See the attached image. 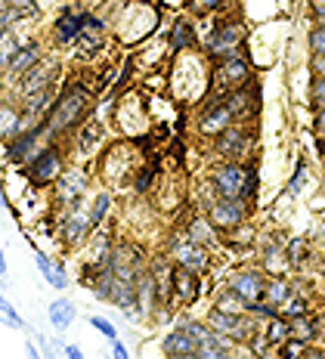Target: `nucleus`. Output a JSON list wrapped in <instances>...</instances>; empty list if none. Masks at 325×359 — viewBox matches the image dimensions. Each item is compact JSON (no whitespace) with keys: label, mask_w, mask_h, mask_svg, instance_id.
<instances>
[{"label":"nucleus","mask_w":325,"mask_h":359,"mask_svg":"<svg viewBox=\"0 0 325 359\" xmlns=\"http://www.w3.org/2000/svg\"><path fill=\"white\" fill-rule=\"evenodd\" d=\"M90 102H93V96H90V90L84 84H72L69 90H62L56 96V102H53V109L47 111V121H44L47 133L50 137H59V133H69L72 127L84 124Z\"/></svg>","instance_id":"f257e3e1"},{"label":"nucleus","mask_w":325,"mask_h":359,"mask_svg":"<svg viewBox=\"0 0 325 359\" xmlns=\"http://www.w3.org/2000/svg\"><path fill=\"white\" fill-rule=\"evenodd\" d=\"M214 198H254L257 192V168L251 161H230L217 164L208 177Z\"/></svg>","instance_id":"f03ea898"},{"label":"nucleus","mask_w":325,"mask_h":359,"mask_svg":"<svg viewBox=\"0 0 325 359\" xmlns=\"http://www.w3.org/2000/svg\"><path fill=\"white\" fill-rule=\"evenodd\" d=\"M208 325L214 328V332L226 334L230 341H236V344H248L251 332L257 328L251 313H226V310H217V306L208 313Z\"/></svg>","instance_id":"7ed1b4c3"},{"label":"nucleus","mask_w":325,"mask_h":359,"mask_svg":"<svg viewBox=\"0 0 325 359\" xmlns=\"http://www.w3.org/2000/svg\"><path fill=\"white\" fill-rule=\"evenodd\" d=\"M25 170H28V180H32L34 186H50V183H56L59 174L65 170L62 149H59V146H44L41 152H37L34 158L25 164Z\"/></svg>","instance_id":"20e7f679"},{"label":"nucleus","mask_w":325,"mask_h":359,"mask_svg":"<svg viewBox=\"0 0 325 359\" xmlns=\"http://www.w3.org/2000/svg\"><path fill=\"white\" fill-rule=\"evenodd\" d=\"M251 81V65H248V59L241 53H230V56H220L214 65V84L223 90V93H230V90H236L241 84H248Z\"/></svg>","instance_id":"39448f33"},{"label":"nucleus","mask_w":325,"mask_h":359,"mask_svg":"<svg viewBox=\"0 0 325 359\" xmlns=\"http://www.w3.org/2000/svg\"><path fill=\"white\" fill-rule=\"evenodd\" d=\"M241 43H245V25L230 19L211 32L205 47H208L211 59H220V56H230V53H241Z\"/></svg>","instance_id":"423d86ee"},{"label":"nucleus","mask_w":325,"mask_h":359,"mask_svg":"<svg viewBox=\"0 0 325 359\" xmlns=\"http://www.w3.org/2000/svg\"><path fill=\"white\" fill-rule=\"evenodd\" d=\"M44 137H50L47 127L37 124L32 130H22L13 140H6V161L10 164H28L44 149Z\"/></svg>","instance_id":"0eeeda50"},{"label":"nucleus","mask_w":325,"mask_h":359,"mask_svg":"<svg viewBox=\"0 0 325 359\" xmlns=\"http://www.w3.org/2000/svg\"><path fill=\"white\" fill-rule=\"evenodd\" d=\"M248 198H214L208 208V220L214 223L217 233H226V229L239 226V223L248 220Z\"/></svg>","instance_id":"6e6552de"},{"label":"nucleus","mask_w":325,"mask_h":359,"mask_svg":"<svg viewBox=\"0 0 325 359\" xmlns=\"http://www.w3.org/2000/svg\"><path fill=\"white\" fill-rule=\"evenodd\" d=\"M251 143H254V137H251L248 127L230 124L223 133H217L214 137V152L220 155V158L241 161V158H248V152H251Z\"/></svg>","instance_id":"1a4fd4ad"},{"label":"nucleus","mask_w":325,"mask_h":359,"mask_svg":"<svg viewBox=\"0 0 325 359\" xmlns=\"http://www.w3.org/2000/svg\"><path fill=\"white\" fill-rule=\"evenodd\" d=\"M56 74H59V62L56 59H47L44 56L41 62L34 65V69H28L22 78H16V90L22 100H28V96L41 93V90H47L50 84H56Z\"/></svg>","instance_id":"9d476101"},{"label":"nucleus","mask_w":325,"mask_h":359,"mask_svg":"<svg viewBox=\"0 0 325 359\" xmlns=\"http://www.w3.org/2000/svg\"><path fill=\"white\" fill-rule=\"evenodd\" d=\"M232 121H236V118H232V109H230V102H226V93L223 96L214 93L208 100V106L199 111V133L217 137V133H223Z\"/></svg>","instance_id":"9b49d317"},{"label":"nucleus","mask_w":325,"mask_h":359,"mask_svg":"<svg viewBox=\"0 0 325 359\" xmlns=\"http://www.w3.org/2000/svg\"><path fill=\"white\" fill-rule=\"evenodd\" d=\"M201 297V279L195 269L173 264L171 269V301H177L180 306H192Z\"/></svg>","instance_id":"f8f14e48"},{"label":"nucleus","mask_w":325,"mask_h":359,"mask_svg":"<svg viewBox=\"0 0 325 359\" xmlns=\"http://www.w3.org/2000/svg\"><path fill=\"white\" fill-rule=\"evenodd\" d=\"M226 288L236 291L239 297H245L248 304L263 301V291H267V276H263V269H236V273L226 279Z\"/></svg>","instance_id":"ddd939ff"},{"label":"nucleus","mask_w":325,"mask_h":359,"mask_svg":"<svg viewBox=\"0 0 325 359\" xmlns=\"http://www.w3.org/2000/svg\"><path fill=\"white\" fill-rule=\"evenodd\" d=\"M90 229H93V223H90V211H84V208H81V201H72V205H65L62 229H59L62 242H65V245H78V242H84Z\"/></svg>","instance_id":"4468645a"},{"label":"nucleus","mask_w":325,"mask_h":359,"mask_svg":"<svg viewBox=\"0 0 325 359\" xmlns=\"http://www.w3.org/2000/svg\"><path fill=\"white\" fill-rule=\"evenodd\" d=\"M173 260H177L180 266H189V269H195V273H205V269L211 266V254H208V245H199V242H192V238H177L173 242Z\"/></svg>","instance_id":"2eb2a0df"},{"label":"nucleus","mask_w":325,"mask_h":359,"mask_svg":"<svg viewBox=\"0 0 325 359\" xmlns=\"http://www.w3.org/2000/svg\"><path fill=\"white\" fill-rule=\"evenodd\" d=\"M81 34H84V13L62 10L59 19L53 22V41H56L59 47H72V43H78Z\"/></svg>","instance_id":"dca6fc26"},{"label":"nucleus","mask_w":325,"mask_h":359,"mask_svg":"<svg viewBox=\"0 0 325 359\" xmlns=\"http://www.w3.org/2000/svg\"><path fill=\"white\" fill-rule=\"evenodd\" d=\"M44 59V47L37 41H28V43H19V50L13 53V59H10V65H6V74H10L13 81L16 78H22L28 69H34L37 62Z\"/></svg>","instance_id":"f3484780"},{"label":"nucleus","mask_w":325,"mask_h":359,"mask_svg":"<svg viewBox=\"0 0 325 359\" xmlns=\"http://www.w3.org/2000/svg\"><path fill=\"white\" fill-rule=\"evenodd\" d=\"M161 350L173 359H189L199 353V341H195L186 328H173V332H168L161 338Z\"/></svg>","instance_id":"a211bd4d"},{"label":"nucleus","mask_w":325,"mask_h":359,"mask_svg":"<svg viewBox=\"0 0 325 359\" xmlns=\"http://www.w3.org/2000/svg\"><path fill=\"white\" fill-rule=\"evenodd\" d=\"M84 186H87V177L81 170H62L56 180V201L59 205H72L84 196Z\"/></svg>","instance_id":"6ab92c4d"},{"label":"nucleus","mask_w":325,"mask_h":359,"mask_svg":"<svg viewBox=\"0 0 325 359\" xmlns=\"http://www.w3.org/2000/svg\"><path fill=\"white\" fill-rule=\"evenodd\" d=\"M232 350H236V341H230L226 334L208 328V334L199 341V353L195 356H201V359H226V356H232Z\"/></svg>","instance_id":"aec40b11"},{"label":"nucleus","mask_w":325,"mask_h":359,"mask_svg":"<svg viewBox=\"0 0 325 359\" xmlns=\"http://www.w3.org/2000/svg\"><path fill=\"white\" fill-rule=\"evenodd\" d=\"M25 109L13 106V102H0V140H13L16 133L25 130Z\"/></svg>","instance_id":"412c9836"},{"label":"nucleus","mask_w":325,"mask_h":359,"mask_svg":"<svg viewBox=\"0 0 325 359\" xmlns=\"http://www.w3.org/2000/svg\"><path fill=\"white\" fill-rule=\"evenodd\" d=\"M34 266H37V273L44 276V282H47L50 288H56V291L69 288V273H65V269L59 266L53 257H47L44 251H37V254H34Z\"/></svg>","instance_id":"4be33fe9"},{"label":"nucleus","mask_w":325,"mask_h":359,"mask_svg":"<svg viewBox=\"0 0 325 359\" xmlns=\"http://www.w3.org/2000/svg\"><path fill=\"white\" fill-rule=\"evenodd\" d=\"M47 319L56 332H65V328L74 325V319H78V306H74V301H69V297H56L47 310Z\"/></svg>","instance_id":"5701e85b"},{"label":"nucleus","mask_w":325,"mask_h":359,"mask_svg":"<svg viewBox=\"0 0 325 359\" xmlns=\"http://www.w3.org/2000/svg\"><path fill=\"white\" fill-rule=\"evenodd\" d=\"M171 264L164 257H155L152 260V279H155V291H158V304H168L171 301Z\"/></svg>","instance_id":"b1692460"},{"label":"nucleus","mask_w":325,"mask_h":359,"mask_svg":"<svg viewBox=\"0 0 325 359\" xmlns=\"http://www.w3.org/2000/svg\"><path fill=\"white\" fill-rule=\"evenodd\" d=\"M189 47H195V28L189 19H177L171 28V50L180 53V50H189Z\"/></svg>","instance_id":"393cba45"},{"label":"nucleus","mask_w":325,"mask_h":359,"mask_svg":"<svg viewBox=\"0 0 325 359\" xmlns=\"http://www.w3.org/2000/svg\"><path fill=\"white\" fill-rule=\"evenodd\" d=\"M291 291H294V288H291V282H285L282 276H273V279H267V291H263V301L273 304L276 310H279V306H282V304L291 297Z\"/></svg>","instance_id":"a878e982"},{"label":"nucleus","mask_w":325,"mask_h":359,"mask_svg":"<svg viewBox=\"0 0 325 359\" xmlns=\"http://www.w3.org/2000/svg\"><path fill=\"white\" fill-rule=\"evenodd\" d=\"M263 334H267V341L273 344V347H279V344H285L291 338V323L285 316H270L267 319V325H263Z\"/></svg>","instance_id":"bb28decb"},{"label":"nucleus","mask_w":325,"mask_h":359,"mask_svg":"<svg viewBox=\"0 0 325 359\" xmlns=\"http://www.w3.org/2000/svg\"><path fill=\"white\" fill-rule=\"evenodd\" d=\"M288 323H291V338H300L307 344H313L316 338H319V323H316L310 313H304V316H294V319H288Z\"/></svg>","instance_id":"cd10ccee"},{"label":"nucleus","mask_w":325,"mask_h":359,"mask_svg":"<svg viewBox=\"0 0 325 359\" xmlns=\"http://www.w3.org/2000/svg\"><path fill=\"white\" fill-rule=\"evenodd\" d=\"M186 238H192V242H199V245H214L217 242V229H214V223L208 220H201V217H195L192 223H189V229H186Z\"/></svg>","instance_id":"c85d7f7f"},{"label":"nucleus","mask_w":325,"mask_h":359,"mask_svg":"<svg viewBox=\"0 0 325 359\" xmlns=\"http://www.w3.org/2000/svg\"><path fill=\"white\" fill-rule=\"evenodd\" d=\"M100 140H102V127L96 121H84V127H81V133H78V149L81 152L90 155L96 146H100Z\"/></svg>","instance_id":"c756f323"},{"label":"nucleus","mask_w":325,"mask_h":359,"mask_svg":"<svg viewBox=\"0 0 325 359\" xmlns=\"http://www.w3.org/2000/svg\"><path fill=\"white\" fill-rule=\"evenodd\" d=\"M254 229L251 226H248V220L245 223H239V226H232V229H226V242H230L232 245V248H251V245H254Z\"/></svg>","instance_id":"7c9ffc66"},{"label":"nucleus","mask_w":325,"mask_h":359,"mask_svg":"<svg viewBox=\"0 0 325 359\" xmlns=\"http://www.w3.org/2000/svg\"><path fill=\"white\" fill-rule=\"evenodd\" d=\"M0 325L16 328V332H22V328H25V319H22L16 306H13V304L4 297V291H0Z\"/></svg>","instance_id":"2f4dec72"},{"label":"nucleus","mask_w":325,"mask_h":359,"mask_svg":"<svg viewBox=\"0 0 325 359\" xmlns=\"http://www.w3.org/2000/svg\"><path fill=\"white\" fill-rule=\"evenodd\" d=\"M214 306H217V310H226V313H248V301H245V297H239L236 291H230V288L217 297Z\"/></svg>","instance_id":"473e14b6"},{"label":"nucleus","mask_w":325,"mask_h":359,"mask_svg":"<svg viewBox=\"0 0 325 359\" xmlns=\"http://www.w3.org/2000/svg\"><path fill=\"white\" fill-rule=\"evenodd\" d=\"M304 313H310V304H307V297H304V294H294V291H291V297H288V301H285L282 306H279V316H285V319L304 316Z\"/></svg>","instance_id":"72a5a7b5"},{"label":"nucleus","mask_w":325,"mask_h":359,"mask_svg":"<svg viewBox=\"0 0 325 359\" xmlns=\"http://www.w3.org/2000/svg\"><path fill=\"white\" fill-rule=\"evenodd\" d=\"M285 257H288L291 266H300V264H304V260L310 257V248H307L304 238H291V242L285 245Z\"/></svg>","instance_id":"f704fd0d"},{"label":"nucleus","mask_w":325,"mask_h":359,"mask_svg":"<svg viewBox=\"0 0 325 359\" xmlns=\"http://www.w3.org/2000/svg\"><path fill=\"white\" fill-rule=\"evenodd\" d=\"M19 50V41L13 37L10 32H0V72H6V65H10L13 53Z\"/></svg>","instance_id":"c9c22d12"},{"label":"nucleus","mask_w":325,"mask_h":359,"mask_svg":"<svg viewBox=\"0 0 325 359\" xmlns=\"http://www.w3.org/2000/svg\"><path fill=\"white\" fill-rule=\"evenodd\" d=\"M109 208H112V196H109V192H100V196H96V201H93V208H90V223H93V229L105 220Z\"/></svg>","instance_id":"e433bc0d"},{"label":"nucleus","mask_w":325,"mask_h":359,"mask_svg":"<svg viewBox=\"0 0 325 359\" xmlns=\"http://www.w3.org/2000/svg\"><path fill=\"white\" fill-rule=\"evenodd\" d=\"M304 183H307V164L298 161V168H294V177L288 180V189H285V196H288V198H298L300 192H304Z\"/></svg>","instance_id":"4c0bfd02"},{"label":"nucleus","mask_w":325,"mask_h":359,"mask_svg":"<svg viewBox=\"0 0 325 359\" xmlns=\"http://www.w3.org/2000/svg\"><path fill=\"white\" fill-rule=\"evenodd\" d=\"M307 43H310V53L313 56L325 53V22H316L313 32H310V37H307Z\"/></svg>","instance_id":"58836bf2"},{"label":"nucleus","mask_w":325,"mask_h":359,"mask_svg":"<svg viewBox=\"0 0 325 359\" xmlns=\"http://www.w3.org/2000/svg\"><path fill=\"white\" fill-rule=\"evenodd\" d=\"M90 325H93L96 332H100V334H102V338L109 341V344L121 341V338H118V328L112 325V323H109V319H105V316H90Z\"/></svg>","instance_id":"ea45409f"},{"label":"nucleus","mask_w":325,"mask_h":359,"mask_svg":"<svg viewBox=\"0 0 325 359\" xmlns=\"http://www.w3.org/2000/svg\"><path fill=\"white\" fill-rule=\"evenodd\" d=\"M78 47H81V56H93L96 50L102 47V37L100 34H87V28H84V34L78 37Z\"/></svg>","instance_id":"a19ab883"},{"label":"nucleus","mask_w":325,"mask_h":359,"mask_svg":"<svg viewBox=\"0 0 325 359\" xmlns=\"http://www.w3.org/2000/svg\"><path fill=\"white\" fill-rule=\"evenodd\" d=\"M220 6H223V0H192V10L199 13V16H205V13L220 10Z\"/></svg>","instance_id":"79ce46f5"},{"label":"nucleus","mask_w":325,"mask_h":359,"mask_svg":"<svg viewBox=\"0 0 325 359\" xmlns=\"http://www.w3.org/2000/svg\"><path fill=\"white\" fill-rule=\"evenodd\" d=\"M313 106L316 109H325V78H316L313 81Z\"/></svg>","instance_id":"37998d69"},{"label":"nucleus","mask_w":325,"mask_h":359,"mask_svg":"<svg viewBox=\"0 0 325 359\" xmlns=\"http://www.w3.org/2000/svg\"><path fill=\"white\" fill-rule=\"evenodd\" d=\"M19 19L16 10H10V6H0V32H10V25Z\"/></svg>","instance_id":"c03bdc74"},{"label":"nucleus","mask_w":325,"mask_h":359,"mask_svg":"<svg viewBox=\"0 0 325 359\" xmlns=\"http://www.w3.org/2000/svg\"><path fill=\"white\" fill-rule=\"evenodd\" d=\"M6 6H10V10H16L19 16H28V13L34 10V0H4Z\"/></svg>","instance_id":"a18cd8bd"},{"label":"nucleus","mask_w":325,"mask_h":359,"mask_svg":"<svg viewBox=\"0 0 325 359\" xmlns=\"http://www.w3.org/2000/svg\"><path fill=\"white\" fill-rule=\"evenodd\" d=\"M310 10H313L316 22H325V0H310Z\"/></svg>","instance_id":"49530a36"},{"label":"nucleus","mask_w":325,"mask_h":359,"mask_svg":"<svg viewBox=\"0 0 325 359\" xmlns=\"http://www.w3.org/2000/svg\"><path fill=\"white\" fill-rule=\"evenodd\" d=\"M313 74H316V78H325V53L313 56Z\"/></svg>","instance_id":"de8ad7c7"},{"label":"nucleus","mask_w":325,"mask_h":359,"mask_svg":"<svg viewBox=\"0 0 325 359\" xmlns=\"http://www.w3.org/2000/svg\"><path fill=\"white\" fill-rule=\"evenodd\" d=\"M112 353H115V359H131V350H127V347H124V344H121V341H115V344H112Z\"/></svg>","instance_id":"09e8293b"},{"label":"nucleus","mask_w":325,"mask_h":359,"mask_svg":"<svg viewBox=\"0 0 325 359\" xmlns=\"http://www.w3.org/2000/svg\"><path fill=\"white\" fill-rule=\"evenodd\" d=\"M62 353L69 356V359H84V353H81V347H74V344H65Z\"/></svg>","instance_id":"8fccbe9b"},{"label":"nucleus","mask_w":325,"mask_h":359,"mask_svg":"<svg viewBox=\"0 0 325 359\" xmlns=\"http://www.w3.org/2000/svg\"><path fill=\"white\" fill-rule=\"evenodd\" d=\"M316 130H319V133H325V109H319V111H316Z\"/></svg>","instance_id":"3c124183"},{"label":"nucleus","mask_w":325,"mask_h":359,"mask_svg":"<svg viewBox=\"0 0 325 359\" xmlns=\"http://www.w3.org/2000/svg\"><path fill=\"white\" fill-rule=\"evenodd\" d=\"M25 353H28V359H37V356H41V353H37L34 344H25Z\"/></svg>","instance_id":"603ef678"},{"label":"nucleus","mask_w":325,"mask_h":359,"mask_svg":"<svg viewBox=\"0 0 325 359\" xmlns=\"http://www.w3.org/2000/svg\"><path fill=\"white\" fill-rule=\"evenodd\" d=\"M6 269H10V266H6V257H4V248H0V276H6Z\"/></svg>","instance_id":"864d4df0"},{"label":"nucleus","mask_w":325,"mask_h":359,"mask_svg":"<svg viewBox=\"0 0 325 359\" xmlns=\"http://www.w3.org/2000/svg\"><path fill=\"white\" fill-rule=\"evenodd\" d=\"M319 155H322V161H325V133H322V140H319Z\"/></svg>","instance_id":"5fc2aeb1"},{"label":"nucleus","mask_w":325,"mask_h":359,"mask_svg":"<svg viewBox=\"0 0 325 359\" xmlns=\"http://www.w3.org/2000/svg\"><path fill=\"white\" fill-rule=\"evenodd\" d=\"M6 205V196H4V189H0V208H4Z\"/></svg>","instance_id":"6e6d98bb"},{"label":"nucleus","mask_w":325,"mask_h":359,"mask_svg":"<svg viewBox=\"0 0 325 359\" xmlns=\"http://www.w3.org/2000/svg\"><path fill=\"white\" fill-rule=\"evenodd\" d=\"M322 236H325V226H322Z\"/></svg>","instance_id":"4d7b16f0"},{"label":"nucleus","mask_w":325,"mask_h":359,"mask_svg":"<svg viewBox=\"0 0 325 359\" xmlns=\"http://www.w3.org/2000/svg\"><path fill=\"white\" fill-rule=\"evenodd\" d=\"M322 183H325V180H322Z\"/></svg>","instance_id":"13d9d810"}]
</instances>
